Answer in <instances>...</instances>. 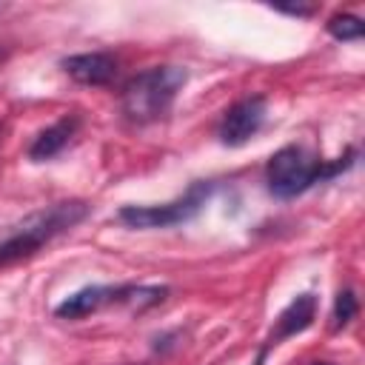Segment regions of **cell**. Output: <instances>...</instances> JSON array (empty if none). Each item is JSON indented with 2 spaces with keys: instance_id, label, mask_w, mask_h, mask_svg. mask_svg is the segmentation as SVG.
I'll return each mask as SVG.
<instances>
[{
  "instance_id": "obj_13",
  "label": "cell",
  "mask_w": 365,
  "mask_h": 365,
  "mask_svg": "<svg viewBox=\"0 0 365 365\" xmlns=\"http://www.w3.org/2000/svg\"><path fill=\"white\" fill-rule=\"evenodd\" d=\"M262 359H265V351H259V356H257V362H254V365H262Z\"/></svg>"
},
{
  "instance_id": "obj_14",
  "label": "cell",
  "mask_w": 365,
  "mask_h": 365,
  "mask_svg": "<svg viewBox=\"0 0 365 365\" xmlns=\"http://www.w3.org/2000/svg\"><path fill=\"white\" fill-rule=\"evenodd\" d=\"M311 365H334V362H311Z\"/></svg>"
},
{
  "instance_id": "obj_5",
  "label": "cell",
  "mask_w": 365,
  "mask_h": 365,
  "mask_svg": "<svg viewBox=\"0 0 365 365\" xmlns=\"http://www.w3.org/2000/svg\"><path fill=\"white\" fill-rule=\"evenodd\" d=\"M211 182H194L182 197L163 202V205H123L120 208V220L128 228H168V225H180L185 220H191L208 200L211 194Z\"/></svg>"
},
{
  "instance_id": "obj_2",
  "label": "cell",
  "mask_w": 365,
  "mask_h": 365,
  "mask_svg": "<svg viewBox=\"0 0 365 365\" xmlns=\"http://www.w3.org/2000/svg\"><path fill=\"white\" fill-rule=\"evenodd\" d=\"M354 157L356 151L348 148L345 157L328 163V160H317L311 157L302 145H285L279 151L271 154L268 165H265V182H268V191L279 200H291V197H299L305 194L311 185L322 182V180H331L336 177L339 171L351 168L354 165Z\"/></svg>"
},
{
  "instance_id": "obj_12",
  "label": "cell",
  "mask_w": 365,
  "mask_h": 365,
  "mask_svg": "<svg viewBox=\"0 0 365 365\" xmlns=\"http://www.w3.org/2000/svg\"><path fill=\"white\" fill-rule=\"evenodd\" d=\"M277 11L297 14V17H308V14H314V6H277Z\"/></svg>"
},
{
  "instance_id": "obj_11",
  "label": "cell",
  "mask_w": 365,
  "mask_h": 365,
  "mask_svg": "<svg viewBox=\"0 0 365 365\" xmlns=\"http://www.w3.org/2000/svg\"><path fill=\"white\" fill-rule=\"evenodd\" d=\"M356 311H359V302H356V294L351 291V288H342L339 294H336V299H334V314H331V328L334 331H339V328H345L354 317H356Z\"/></svg>"
},
{
  "instance_id": "obj_3",
  "label": "cell",
  "mask_w": 365,
  "mask_h": 365,
  "mask_svg": "<svg viewBox=\"0 0 365 365\" xmlns=\"http://www.w3.org/2000/svg\"><path fill=\"white\" fill-rule=\"evenodd\" d=\"M182 83H185V71L177 66H154V68L134 74L123 86V97H120V108L125 120L145 125V123L165 117Z\"/></svg>"
},
{
  "instance_id": "obj_9",
  "label": "cell",
  "mask_w": 365,
  "mask_h": 365,
  "mask_svg": "<svg viewBox=\"0 0 365 365\" xmlns=\"http://www.w3.org/2000/svg\"><path fill=\"white\" fill-rule=\"evenodd\" d=\"M77 125H80V120H77L74 114H68V117L51 123L48 128H43V131L34 137V143L29 145V157H31L34 163H43V160L57 157V154L68 145V140L74 137Z\"/></svg>"
},
{
  "instance_id": "obj_8",
  "label": "cell",
  "mask_w": 365,
  "mask_h": 365,
  "mask_svg": "<svg viewBox=\"0 0 365 365\" xmlns=\"http://www.w3.org/2000/svg\"><path fill=\"white\" fill-rule=\"evenodd\" d=\"M314 317H317V297L314 294L294 297L282 308V314L277 317V328L271 331V342L268 345H277V342H282V339H288L294 334H302L314 322Z\"/></svg>"
},
{
  "instance_id": "obj_1",
  "label": "cell",
  "mask_w": 365,
  "mask_h": 365,
  "mask_svg": "<svg viewBox=\"0 0 365 365\" xmlns=\"http://www.w3.org/2000/svg\"><path fill=\"white\" fill-rule=\"evenodd\" d=\"M88 208L91 205L83 202V200H66V202H54V205L43 208V211H34L23 222L11 225L0 237V268L37 254L57 234L83 222L88 217Z\"/></svg>"
},
{
  "instance_id": "obj_4",
  "label": "cell",
  "mask_w": 365,
  "mask_h": 365,
  "mask_svg": "<svg viewBox=\"0 0 365 365\" xmlns=\"http://www.w3.org/2000/svg\"><path fill=\"white\" fill-rule=\"evenodd\" d=\"M168 294L165 285H88L66 297L54 314L60 319H83L106 305H134V308H148L163 302Z\"/></svg>"
},
{
  "instance_id": "obj_6",
  "label": "cell",
  "mask_w": 365,
  "mask_h": 365,
  "mask_svg": "<svg viewBox=\"0 0 365 365\" xmlns=\"http://www.w3.org/2000/svg\"><path fill=\"white\" fill-rule=\"evenodd\" d=\"M265 111H268V108H265V97H262V94H251V97L237 100V103L222 114V120H220V128H217L220 143H222V145H231V148L245 145V143L262 128Z\"/></svg>"
},
{
  "instance_id": "obj_7",
  "label": "cell",
  "mask_w": 365,
  "mask_h": 365,
  "mask_svg": "<svg viewBox=\"0 0 365 365\" xmlns=\"http://www.w3.org/2000/svg\"><path fill=\"white\" fill-rule=\"evenodd\" d=\"M60 66H63V71H66L71 80H77V83H83V86H106V83H111L114 74H117V60H114L111 54H106V51L71 54V57H66Z\"/></svg>"
},
{
  "instance_id": "obj_10",
  "label": "cell",
  "mask_w": 365,
  "mask_h": 365,
  "mask_svg": "<svg viewBox=\"0 0 365 365\" xmlns=\"http://www.w3.org/2000/svg\"><path fill=\"white\" fill-rule=\"evenodd\" d=\"M328 34L334 37V40H359L362 37V31H365V26H362V20L356 17V14H334L328 23Z\"/></svg>"
}]
</instances>
